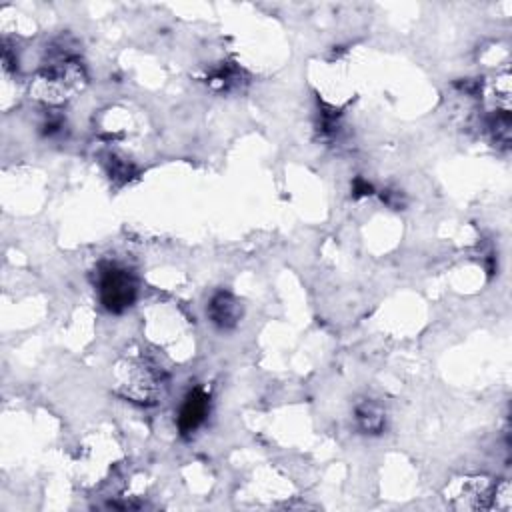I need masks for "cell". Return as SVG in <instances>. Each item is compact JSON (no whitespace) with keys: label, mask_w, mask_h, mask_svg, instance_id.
<instances>
[{"label":"cell","mask_w":512,"mask_h":512,"mask_svg":"<svg viewBox=\"0 0 512 512\" xmlns=\"http://www.w3.org/2000/svg\"><path fill=\"white\" fill-rule=\"evenodd\" d=\"M446 500L458 510H510V482L508 480H490L484 476H466L456 478L446 486Z\"/></svg>","instance_id":"1"},{"label":"cell","mask_w":512,"mask_h":512,"mask_svg":"<svg viewBox=\"0 0 512 512\" xmlns=\"http://www.w3.org/2000/svg\"><path fill=\"white\" fill-rule=\"evenodd\" d=\"M86 86L84 66L74 58L46 64L30 86L32 98L44 104H64Z\"/></svg>","instance_id":"2"},{"label":"cell","mask_w":512,"mask_h":512,"mask_svg":"<svg viewBox=\"0 0 512 512\" xmlns=\"http://www.w3.org/2000/svg\"><path fill=\"white\" fill-rule=\"evenodd\" d=\"M98 294L106 310L120 314L136 300V278L128 268L106 262L98 270Z\"/></svg>","instance_id":"3"},{"label":"cell","mask_w":512,"mask_h":512,"mask_svg":"<svg viewBox=\"0 0 512 512\" xmlns=\"http://www.w3.org/2000/svg\"><path fill=\"white\" fill-rule=\"evenodd\" d=\"M162 386V376L142 360H128L118 370V392L140 404H154Z\"/></svg>","instance_id":"4"},{"label":"cell","mask_w":512,"mask_h":512,"mask_svg":"<svg viewBox=\"0 0 512 512\" xmlns=\"http://www.w3.org/2000/svg\"><path fill=\"white\" fill-rule=\"evenodd\" d=\"M210 396L202 388H194L186 394L178 412V430L186 436L192 434L208 416Z\"/></svg>","instance_id":"5"},{"label":"cell","mask_w":512,"mask_h":512,"mask_svg":"<svg viewBox=\"0 0 512 512\" xmlns=\"http://www.w3.org/2000/svg\"><path fill=\"white\" fill-rule=\"evenodd\" d=\"M208 314L218 328H234L240 320V304L230 292H216L208 304Z\"/></svg>","instance_id":"6"},{"label":"cell","mask_w":512,"mask_h":512,"mask_svg":"<svg viewBox=\"0 0 512 512\" xmlns=\"http://www.w3.org/2000/svg\"><path fill=\"white\" fill-rule=\"evenodd\" d=\"M356 420L364 432L378 434L384 428V412L374 402H362L356 408Z\"/></svg>","instance_id":"7"},{"label":"cell","mask_w":512,"mask_h":512,"mask_svg":"<svg viewBox=\"0 0 512 512\" xmlns=\"http://www.w3.org/2000/svg\"><path fill=\"white\" fill-rule=\"evenodd\" d=\"M372 194V186L368 182H364L362 178L354 180V196H366Z\"/></svg>","instance_id":"8"}]
</instances>
